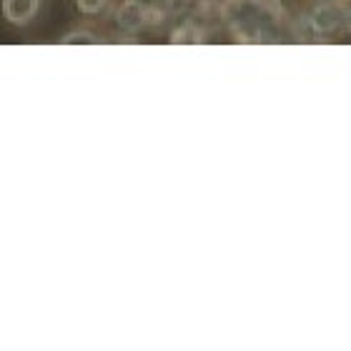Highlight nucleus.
Returning a JSON list of instances; mask_svg holds the SVG:
<instances>
[{
  "instance_id": "obj_1",
  "label": "nucleus",
  "mask_w": 351,
  "mask_h": 351,
  "mask_svg": "<svg viewBox=\"0 0 351 351\" xmlns=\"http://www.w3.org/2000/svg\"><path fill=\"white\" fill-rule=\"evenodd\" d=\"M219 15L236 40L266 43L281 21V5L278 0H223Z\"/></svg>"
},
{
  "instance_id": "obj_7",
  "label": "nucleus",
  "mask_w": 351,
  "mask_h": 351,
  "mask_svg": "<svg viewBox=\"0 0 351 351\" xmlns=\"http://www.w3.org/2000/svg\"><path fill=\"white\" fill-rule=\"evenodd\" d=\"M58 43L60 45H98V43H103V38L90 33V30H71V33H66V36L60 38Z\"/></svg>"
},
{
  "instance_id": "obj_2",
  "label": "nucleus",
  "mask_w": 351,
  "mask_h": 351,
  "mask_svg": "<svg viewBox=\"0 0 351 351\" xmlns=\"http://www.w3.org/2000/svg\"><path fill=\"white\" fill-rule=\"evenodd\" d=\"M113 21L123 33H141V30L151 28L148 3H143V0H121L113 10Z\"/></svg>"
},
{
  "instance_id": "obj_5",
  "label": "nucleus",
  "mask_w": 351,
  "mask_h": 351,
  "mask_svg": "<svg viewBox=\"0 0 351 351\" xmlns=\"http://www.w3.org/2000/svg\"><path fill=\"white\" fill-rule=\"evenodd\" d=\"M171 43H206L208 40V30L196 21V18H183L181 25L171 30Z\"/></svg>"
},
{
  "instance_id": "obj_6",
  "label": "nucleus",
  "mask_w": 351,
  "mask_h": 351,
  "mask_svg": "<svg viewBox=\"0 0 351 351\" xmlns=\"http://www.w3.org/2000/svg\"><path fill=\"white\" fill-rule=\"evenodd\" d=\"M171 18H201L211 8V0H166Z\"/></svg>"
},
{
  "instance_id": "obj_9",
  "label": "nucleus",
  "mask_w": 351,
  "mask_h": 351,
  "mask_svg": "<svg viewBox=\"0 0 351 351\" xmlns=\"http://www.w3.org/2000/svg\"><path fill=\"white\" fill-rule=\"evenodd\" d=\"M344 28L351 33V8H346L344 10Z\"/></svg>"
},
{
  "instance_id": "obj_4",
  "label": "nucleus",
  "mask_w": 351,
  "mask_h": 351,
  "mask_svg": "<svg viewBox=\"0 0 351 351\" xmlns=\"http://www.w3.org/2000/svg\"><path fill=\"white\" fill-rule=\"evenodd\" d=\"M43 0H0V13L10 25L25 28L40 15Z\"/></svg>"
},
{
  "instance_id": "obj_3",
  "label": "nucleus",
  "mask_w": 351,
  "mask_h": 351,
  "mask_svg": "<svg viewBox=\"0 0 351 351\" xmlns=\"http://www.w3.org/2000/svg\"><path fill=\"white\" fill-rule=\"evenodd\" d=\"M344 25V10L337 3H322L308 13V28L316 36H331Z\"/></svg>"
},
{
  "instance_id": "obj_8",
  "label": "nucleus",
  "mask_w": 351,
  "mask_h": 351,
  "mask_svg": "<svg viewBox=\"0 0 351 351\" xmlns=\"http://www.w3.org/2000/svg\"><path fill=\"white\" fill-rule=\"evenodd\" d=\"M81 15H103L110 8V0H73Z\"/></svg>"
}]
</instances>
